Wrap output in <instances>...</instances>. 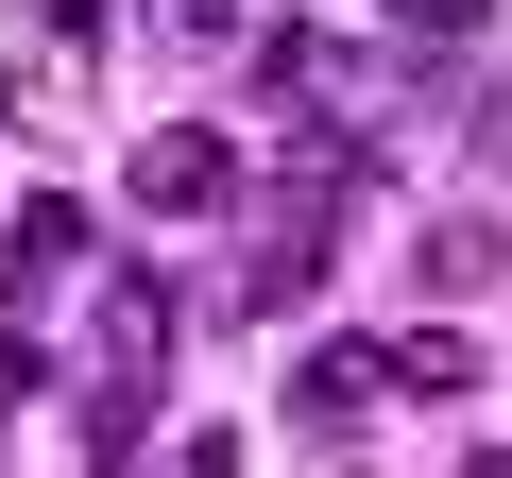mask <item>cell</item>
Masks as SVG:
<instances>
[{"mask_svg": "<svg viewBox=\"0 0 512 478\" xmlns=\"http://www.w3.org/2000/svg\"><path fill=\"white\" fill-rule=\"evenodd\" d=\"M495 0H393V35H478Z\"/></svg>", "mask_w": 512, "mask_h": 478, "instance_id": "52a82bcc", "label": "cell"}, {"mask_svg": "<svg viewBox=\"0 0 512 478\" xmlns=\"http://www.w3.org/2000/svg\"><path fill=\"white\" fill-rule=\"evenodd\" d=\"M171 325H188V291H171V274H120V257H86V376H120V393H154V359H171Z\"/></svg>", "mask_w": 512, "mask_h": 478, "instance_id": "6da1fadb", "label": "cell"}, {"mask_svg": "<svg viewBox=\"0 0 512 478\" xmlns=\"http://www.w3.org/2000/svg\"><path fill=\"white\" fill-rule=\"evenodd\" d=\"M478 376H495V359H478L461 325H410V342H393V393H478Z\"/></svg>", "mask_w": 512, "mask_h": 478, "instance_id": "5b68a950", "label": "cell"}, {"mask_svg": "<svg viewBox=\"0 0 512 478\" xmlns=\"http://www.w3.org/2000/svg\"><path fill=\"white\" fill-rule=\"evenodd\" d=\"M376 393H393V342H325V359L291 376V427H308V444H359Z\"/></svg>", "mask_w": 512, "mask_h": 478, "instance_id": "3957f363", "label": "cell"}, {"mask_svg": "<svg viewBox=\"0 0 512 478\" xmlns=\"http://www.w3.org/2000/svg\"><path fill=\"white\" fill-rule=\"evenodd\" d=\"M120 188H137L154 222H222V205H239V137H222V120H154Z\"/></svg>", "mask_w": 512, "mask_h": 478, "instance_id": "7a4b0ae2", "label": "cell"}, {"mask_svg": "<svg viewBox=\"0 0 512 478\" xmlns=\"http://www.w3.org/2000/svg\"><path fill=\"white\" fill-rule=\"evenodd\" d=\"M154 35H171V52H239V35H256V0H154Z\"/></svg>", "mask_w": 512, "mask_h": 478, "instance_id": "8992f818", "label": "cell"}, {"mask_svg": "<svg viewBox=\"0 0 512 478\" xmlns=\"http://www.w3.org/2000/svg\"><path fill=\"white\" fill-rule=\"evenodd\" d=\"M35 376H52V359H35V342H18V325H0V410H18V393H35Z\"/></svg>", "mask_w": 512, "mask_h": 478, "instance_id": "ba28073f", "label": "cell"}, {"mask_svg": "<svg viewBox=\"0 0 512 478\" xmlns=\"http://www.w3.org/2000/svg\"><path fill=\"white\" fill-rule=\"evenodd\" d=\"M69 257H103V222H86V188H35L18 222H0V308H18V291H52Z\"/></svg>", "mask_w": 512, "mask_h": 478, "instance_id": "277c9868", "label": "cell"}]
</instances>
